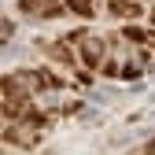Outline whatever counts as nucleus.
I'll return each mask as SVG.
<instances>
[{"label": "nucleus", "instance_id": "1", "mask_svg": "<svg viewBox=\"0 0 155 155\" xmlns=\"http://www.w3.org/2000/svg\"><path fill=\"white\" fill-rule=\"evenodd\" d=\"M70 45L78 48V59H81L89 70H96V67L107 63V41H104V37H96L89 30H78V33H70Z\"/></svg>", "mask_w": 155, "mask_h": 155}, {"label": "nucleus", "instance_id": "2", "mask_svg": "<svg viewBox=\"0 0 155 155\" xmlns=\"http://www.w3.org/2000/svg\"><path fill=\"white\" fill-rule=\"evenodd\" d=\"M45 114H30V118H18V122H8V129H4V140L8 144H15V148H33L37 140H41V129H45Z\"/></svg>", "mask_w": 155, "mask_h": 155}, {"label": "nucleus", "instance_id": "3", "mask_svg": "<svg viewBox=\"0 0 155 155\" xmlns=\"http://www.w3.org/2000/svg\"><path fill=\"white\" fill-rule=\"evenodd\" d=\"M18 8H22L30 18H55L67 8V0H18Z\"/></svg>", "mask_w": 155, "mask_h": 155}, {"label": "nucleus", "instance_id": "4", "mask_svg": "<svg viewBox=\"0 0 155 155\" xmlns=\"http://www.w3.org/2000/svg\"><path fill=\"white\" fill-rule=\"evenodd\" d=\"M111 15L114 18H137L140 8H137V0H111Z\"/></svg>", "mask_w": 155, "mask_h": 155}, {"label": "nucleus", "instance_id": "5", "mask_svg": "<svg viewBox=\"0 0 155 155\" xmlns=\"http://www.w3.org/2000/svg\"><path fill=\"white\" fill-rule=\"evenodd\" d=\"M48 55H52V59H59L63 67H74V52H70L67 45H48Z\"/></svg>", "mask_w": 155, "mask_h": 155}, {"label": "nucleus", "instance_id": "6", "mask_svg": "<svg viewBox=\"0 0 155 155\" xmlns=\"http://www.w3.org/2000/svg\"><path fill=\"white\" fill-rule=\"evenodd\" d=\"M67 8L74 11V15H81V18H92L96 11H92V0H67Z\"/></svg>", "mask_w": 155, "mask_h": 155}]
</instances>
